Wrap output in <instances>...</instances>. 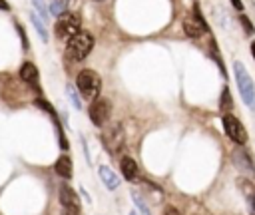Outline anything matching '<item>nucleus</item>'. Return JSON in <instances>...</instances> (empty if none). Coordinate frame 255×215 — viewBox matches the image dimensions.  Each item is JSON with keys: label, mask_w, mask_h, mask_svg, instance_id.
Wrapping results in <instances>:
<instances>
[{"label": "nucleus", "mask_w": 255, "mask_h": 215, "mask_svg": "<svg viewBox=\"0 0 255 215\" xmlns=\"http://www.w3.org/2000/svg\"><path fill=\"white\" fill-rule=\"evenodd\" d=\"M92 46H94L92 34L80 30L76 36H72V38L68 40V44H66V56H68L70 60H74V62H80V60H84V58L90 54Z\"/></svg>", "instance_id": "f257e3e1"}, {"label": "nucleus", "mask_w": 255, "mask_h": 215, "mask_svg": "<svg viewBox=\"0 0 255 215\" xmlns=\"http://www.w3.org/2000/svg\"><path fill=\"white\" fill-rule=\"evenodd\" d=\"M76 88H78V92L86 98V100H90V102H94L98 96H100V90H102V78L94 72V70H82L80 74H78V78H76Z\"/></svg>", "instance_id": "f03ea898"}, {"label": "nucleus", "mask_w": 255, "mask_h": 215, "mask_svg": "<svg viewBox=\"0 0 255 215\" xmlns=\"http://www.w3.org/2000/svg\"><path fill=\"white\" fill-rule=\"evenodd\" d=\"M233 70H235V80H237V88H239V94H241L243 102L247 106H253V102H255V84H253L247 68L241 62H233Z\"/></svg>", "instance_id": "7ed1b4c3"}, {"label": "nucleus", "mask_w": 255, "mask_h": 215, "mask_svg": "<svg viewBox=\"0 0 255 215\" xmlns=\"http://www.w3.org/2000/svg\"><path fill=\"white\" fill-rule=\"evenodd\" d=\"M80 26H82V20L76 12H64L56 20V36L60 40H70L80 32Z\"/></svg>", "instance_id": "20e7f679"}, {"label": "nucleus", "mask_w": 255, "mask_h": 215, "mask_svg": "<svg viewBox=\"0 0 255 215\" xmlns=\"http://www.w3.org/2000/svg\"><path fill=\"white\" fill-rule=\"evenodd\" d=\"M102 141L106 145V149L114 155L118 153L122 147H124V141H126V135H124V127L120 123H114L112 127H108L104 133H102Z\"/></svg>", "instance_id": "39448f33"}, {"label": "nucleus", "mask_w": 255, "mask_h": 215, "mask_svg": "<svg viewBox=\"0 0 255 215\" xmlns=\"http://www.w3.org/2000/svg\"><path fill=\"white\" fill-rule=\"evenodd\" d=\"M88 113H90V119H92L94 125H98V127L104 125V123L110 119V113H112L110 100H106V98H96V100L90 104Z\"/></svg>", "instance_id": "423d86ee"}, {"label": "nucleus", "mask_w": 255, "mask_h": 215, "mask_svg": "<svg viewBox=\"0 0 255 215\" xmlns=\"http://www.w3.org/2000/svg\"><path fill=\"white\" fill-rule=\"evenodd\" d=\"M221 123H223L225 133H227L235 143H239V145H241V143H245V141H247V131H245L243 123H241L235 115H231V113H223Z\"/></svg>", "instance_id": "0eeeda50"}, {"label": "nucleus", "mask_w": 255, "mask_h": 215, "mask_svg": "<svg viewBox=\"0 0 255 215\" xmlns=\"http://www.w3.org/2000/svg\"><path fill=\"white\" fill-rule=\"evenodd\" d=\"M60 203H62L64 207L80 209V201H78V195H76V191H74L70 185H62V187H60Z\"/></svg>", "instance_id": "6e6552de"}, {"label": "nucleus", "mask_w": 255, "mask_h": 215, "mask_svg": "<svg viewBox=\"0 0 255 215\" xmlns=\"http://www.w3.org/2000/svg\"><path fill=\"white\" fill-rule=\"evenodd\" d=\"M207 28L205 26H201L195 18H185L183 20V32H185V36L187 38H193V40H197V38H201L203 36V32H205Z\"/></svg>", "instance_id": "1a4fd4ad"}, {"label": "nucleus", "mask_w": 255, "mask_h": 215, "mask_svg": "<svg viewBox=\"0 0 255 215\" xmlns=\"http://www.w3.org/2000/svg\"><path fill=\"white\" fill-rule=\"evenodd\" d=\"M98 173H100V179L104 181V185H106L108 189H116V187L120 185V177H118L108 165H100Z\"/></svg>", "instance_id": "9d476101"}, {"label": "nucleus", "mask_w": 255, "mask_h": 215, "mask_svg": "<svg viewBox=\"0 0 255 215\" xmlns=\"http://www.w3.org/2000/svg\"><path fill=\"white\" fill-rule=\"evenodd\" d=\"M54 169H56V173H58L60 177L70 179V177H72V159H70L68 155H60V157L56 159Z\"/></svg>", "instance_id": "9b49d317"}, {"label": "nucleus", "mask_w": 255, "mask_h": 215, "mask_svg": "<svg viewBox=\"0 0 255 215\" xmlns=\"http://www.w3.org/2000/svg\"><path fill=\"white\" fill-rule=\"evenodd\" d=\"M20 78L24 82H28V84H36L38 82V70H36V66L32 62H24L20 66Z\"/></svg>", "instance_id": "f8f14e48"}, {"label": "nucleus", "mask_w": 255, "mask_h": 215, "mask_svg": "<svg viewBox=\"0 0 255 215\" xmlns=\"http://www.w3.org/2000/svg\"><path fill=\"white\" fill-rule=\"evenodd\" d=\"M120 167H122V175H124L128 181L135 179V175H137V165H135V161H133L131 157H122Z\"/></svg>", "instance_id": "ddd939ff"}, {"label": "nucleus", "mask_w": 255, "mask_h": 215, "mask_svg": "<svg viewBox=\"0 0 255 215\" xmlns=\"http://www.w3.org/2000/svg\"><path fill=\"white\" fill-rule=\"evenodd\" d=\"M219 108H221V111H223V113H229V111H231V108H233L231 94H229V90H227V88H223V92H221V102H219Z\"/></svg>", "instance_id": "4468645a"}, {"label": "nucleus", "mask_w": 255, "mask_h": 215, "mask_svg": "<svg viewBox=\"0 0 255 215\" xmlns=\"http://www.w3.org/2000/svg\"><path fill=\"white\" fill-rule=\"evenodd\" d=\"M30 20H32V24H34V28H36V32L40 34V38L44 40V42H48V30H46V26L42 24V20L36 16V14H32L30 16Z\"/></svg>", "instance_id": "2eb2a0df"}, {"label": "nucleus", "mask_w": 255, "mask_h": 215, "mask_svg": "<svg viewBox=\"0 0 255 215\" xmlns=\"http://www.w3.org/2000/svg\"><path fill=\"white\" fill-rule=\"evenodd\" d=\"M50 12H52L54 16H60V14L68 12V4L62 2V0H50Z\"/></svg>", "instance_id": "dca6fc26"}, {"label": "nucleus", "mask_w": 255, "mask_h": 215, "mask_svg": "<svg viewBox=\"0 0 255 215\" xmlns=\"http://www.w3.org/2000/svg\"><path fill=\"white\" fill-rule=\"evenodd\" d=\"M66 94H68L70 102L74 104V108H76V109H80V108H82V102H80V98H78V94H76L74 86H68V88H66Z\"/></svg>", "instance_id": "f3484780"}, {"label": "nucleus", "mask_w": 255, "mask_h": 215, "mask_svg": "<svg viewBox=\"0 0 255 215\" xmlns=\"http://www.w3.org/2000/svg\"><path fill=\"white\" fill-rule=\"evenodd\" d=\"M32 4H34V6H36V10L40 12L42 22H46V20H48V10H46V6H44V0H32Z\"/></svg>", "instance_id": "a211bd4d"}, {"label": "nucleus", "mask_w": 255, "mask_h": 215, "mask_svg": "<svg viewBox=\"0 0 255 215\" xmlns=\"http://www.w3.org/2000/svg\"><path fill=\"white\" fill-rule=\"evenodd\" d=\"M133 203H135V205L141 209V213H143V215H149V209H147V205L141 201V197H139L137 193H133Z\"/></svg>", "instance_id": "6ab92c4d"}, {"label": "nucleus", "mask_w": 255, "mask_h": 215, "mask_svg": "<svg viewBox=\"0 0 255 215\" xmlns=\"http://www.w3.org/2000/svg\"><path fill=\"white\" fill-rule=\"evenodd\" d=\"M239 22H241V26L245 28V32H247V34H253V26H251V22H249V18H247L245 14H241V16H239Z\"/></svg>", "instance_id": "aec40b11"}, {"label": "nucleus", "mask_w": 255, "mask_h": 215, "mask_svg": "<svg viewBox=\"0 0 255 215\" xmlns=\"http://www.w3.org/2000/svg\"><path fill=\"white\" fill-rule=\"evenodd\" d=\"M36 106H38V108H42V109H46L48 113L56 115V113H54V109H52V106H50V104H48L46 100H40V98H38V100H36Z\"/></svg>", "instance_id": "412c9836"}, {"label": "nucleus", "mask_w": 255, "mask_h": 215, "mask_svg": "<svg viewBox=\"0 0 255 215\" xmlns=\"http://www.w3.org/2000/svg\"><path fill=\"white\" fill-rule=\"evenodd\" d=\"M60 215H80V209H72V207H64Z\"/></svg>", "instance_id": "4be33fe9"}, {"label": "nucleus", "mask_w": 255, "mask_h": 215, "mask_svg": "<svg viewBox=\"0 0 255 215\" xmlns=\"http://www.w3.org/2000/svg\"><path fill=\"white\" fill-rule=\"evenodd\" d=\"M163 215H181V213H179L173 205H167V207H165V211H163Z\"/></svg>", "instance_id": "5701e85b"}, {"label": "nucleus", "mask_w": 255, "mask_h": 215, "mask_svg": "<svg viewBox=\"0 0 255 215\" xmlns=\"http://www.w3.org/2000/svg\"><path fill=\"white\" fill-rule=\"evenodd\" d=\"M231 4H233L235 10H243V2L241 0H231Z\"/></svg>", "instance_id": "b1692460"}, {"label": "nucleus", "mask_w": 255, "mask_h": 215, "mask_svg": "<svg viewBox=\"0 0 255 215\" xmlns=\"http://www.w3.org/2000/svg\"><path fill=\"white\" fill-rule=\"evenodd\" d=\"M10 6H8V2L6 0H0V10H8Z\"/></svg>", "instance_id": "393cba45"}, {"label": "nucleus", "mask_w": 255, "mask_h": 215, "mask_svg": "<svg viewBox=\"0 0 255 215\" xmlns=\"http://www.w3.org/2000/svg\"><path fill=\"white\" fill-rule=\"evenodd\" d=\"M251 54H253V58H255V40L251 42Z\"/></svg>", "instance_id": "a878e982"}, {"label": "nucleus", "mask_w": 255, "mask_h": 215, "mask_svg": "<svg viewBox=\"0 0 255 215\" xmlns=\"http://www.w3.org/2000/svg\"><path fill=\"white\" fill-rule=\"evenodd\" d=\"M62 2H66V4H68V6H70V4H72V2H74V0H62Z\"/></svg>", "instance_id": "bb28decb"}, {"label": "nucleus", "mask_w": 255, "mask_h": 215, "mask_svg": "<svg viewBox=\"0 0 255 215\" xmlns=\"http://www.w3.org/2000/svg\"><path fill=\"white\" fill-rule=\"evenodd\" d=\"M94 2H104V0H94Z\"/></svg>", "instance_id": "cd10ccee"}, {"label": "nucleus", "mask_w": 255, "mask_h": 215, "mask_svg": "<svg viewBox=\"0 0 255 215\" xmlns=\"http://www.w3.org/2000/svg\"><path fill=\"white\" fill-rule=\"evenodd\" d=\"M131 215H135V213H131Z\"/></svg>", "instance_id": "c85d7f7f"}]
</instances>
